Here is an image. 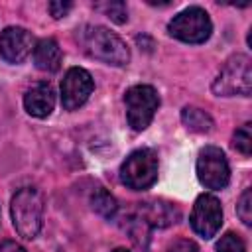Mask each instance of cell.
<instances>
[{
  "label": "cell",
  "mask_w": 252,
  "mask_h": 252,
  "mask_svg": "<svg viewBox=\"0 0 252 252\" xmlns=\"http://www.w3.org/2000/svg\"><path fill=\"white\" fill-rule=\"evenodd\" d=\"M77 41L83 51L98 61L108 65L122 67L130 61V49L120 35L110 32L104 26H83L77 30Z\"/></svg>",
  "instance_id": "6da1fadb"
},
{
  "label": "cell",
  "mask_w": 252,
  "mask_h": 252,
  "mask_svg": "<svg viewBox=\"0 0 252 252\" xmlns=\"http://www.w3.org/2000/svg\"><path fill=\"white\" fill-rule=\"evenodd\" d=\"M10 213H12V222H14L16 232L26 240L35 238L43 224V195H41V191L35 187L18 189L12 197Z\"/></svg>",
  "instance_id": "7a4b0ae2"
},
{
  "label": "cell",
  "mask_w": 252,
  "mask_h": 252,
  "mask_svg": "<svg viewBox=\"0 0 252 252\" xmlns=\"http://www.w3.org/2000/svg\"><path fill=\"white\" fill-rule=\"evenodd\" d=\"M213 93L219 96H248L252 93V63L248 55L236 53L224 61L213 81Z\"/></svg>",
  "instance_id": "3957f363"
},
{
  "label": "cell",
  "mask_w": 252,
  "mask_h": 252,
  "mask_svg": "<svg viewBox=\"0 0 252 252\" xmlns=\"http://www.w3.org/2000/svg\"><path fill=\"white\" fill-rule=\"evenodd\" d=\"M156 179H158V154L152 148L134 150L120 165V181L134 191L152 187Z\"/></svg>",
  "instance_id": "277c9868"
},
{
  "label": "cell",
  "mask_w": 252,
  "mask_h": 252,
  "mask_svg": "<svg viewBox=\"0 0 252 252\" xmlns=\"http://www.w3.org/2000/svg\"><path fill=\"white\" fill-rule=\"evenodd\" d=\"M167 32L171 37L185 43H203L213 33V22L209 14L199 6H189L175 14L167 24Z\"/></svg>",
  "instance_id": "5b68a950"
},
{
  "label": "cell",
  "mask_w": 252,
  "mask_h": 252,
  "mask_svg": "<svg viewBox=\"0 0 252 252\" xmlns=\"http://www.w3.org/2000/svg\"><path fill=\"white\" fill-rule=\"evenodd\" d=\"M126 120L132 130L142 132L154 120V114L159 106V94L152 85H134L124 94Z\"/></svg>",
  "instance_id": "8992f818"
},
{
  "label": "cell",
  "mask_w": 252,
  "mask_h": 252,
  "mask_svg": "<svg viewBox=\"0 0 252 252\" xmlns=\"http://www.w3.org/2000/svg\"><path fill=\"white\" fill-rule=\"evenodd\" d=\"M197 177L207 189H224L230 181L226 156L217 146H205L197 156Z\"/></svg>",
  "instance_id": "52a82bcc"
},
{
  "label": "cell",
  "mask_w": 252,
  "mask_h": 252,
  "mask_svg": "<svg viewBox=\"0 0 252 252\" xmlns=\"http://www.w3.org/2000/svg\"><path fill=\"white\" fill-rule=\"evenodd\" d=\"M191 228L201 236V238H213L220 224H222V207L220 201L211 195V193H203L197 197L191 217H189Z\"/></svg>",
  "instance_id": "ba28073f"
},
{
  "label": "cell",
  "mask_w": 252,
  "mask_h": 252,
  "mask_svg": "<svg viewBox=\"0 0 252 252\" xmlns=\"http://www.w3.org/2000/svg\"><path fill=\"white\" fill-rule=\"evenodd\" d=\"M94 89L91 73L83 67H71L61 81V104L65 110H77L83 106Z\"/></svg>",
  "instance_id": "9c48e42d"
},
{
  "label": "cell",
  "mask_w": 252,
  "mask_h": 252,
  "mask_svg": "<svg viewBox=\"0 0 252 252\" xmlns=\"http://www.w3.org/2000/svg\"><path fill=\"white\" fill-rule=\"evenodd\" d=\"M33 47V35L26 28L10 26L0 33V57L8 63H22Z\"/></svg>",
  "instance_id": "30bf717a"
},
{
  "label": "cell",
  "mask_w": 252,
  "mask_h": 252,
  "mask_svg": "<svg viewBox=\"0 0 252 252\" xmlns=\"http://www.w3.org/2000/svg\"><path fill=\"white\" fill-rule=\"evenodd\" d=\"M55 106V91L47 81L32 85L24 94V108L35 118H45Z\"/></svg>",
  "instance_id": "8fae6325"
},
{
  "label": "cell",
  "mask_w": 252,
  "mask_h": 252,
  "mask_svg": "<svg viewBox=\"0 0 252 252\" xmlns=\"http://www.w3.org/2000/svg\"><path fill=\"white\" fill-rule=\"evenodd\" d=\"M138 215L150 224L158 228H165L179 219V209L173 203H167L163 199H154L138 205Z\"/></svg>",
  "instance_id": "7c38bea8"
},
{
  "label": "cell",
  "mask_w": 252,
  "mask_h": 252,
  "mask_svg": "<svg viewBox=\"0 0 252 252\" xmlns=\"http://www.w3.org/2000/svg\"><path fill=\"white\" fill-rule=\"evenodd\" d=\"M61 61H63V53H61L59 43L53 37H45V39L35 43V47H33V63H35V67L39 71L55 73V71H59Z\"/></svg>",
  "instance_id": "4fadbf2b"
},
{
  "label": "cell",
  "mask_w": 252,
  "mask_h": 252,
  "mask_svg": "<svg viewBox=\"0 0 252 252\" xmlns=\"http://www.w3.org/2000/svg\"><path fill=\"white\" fill-rule=\"evenodd\" d=\"M181 122L193 130V132H199V134H205V132H211L213 128V118L209 112H205L203 108L199 106H185L181 110Z\"/></svg>",
  "instance_id": "5bb4252c"
},
{
  "label": "cell",
  "mask_w": 252,
  "mask_h": 252,
  "mask_svg": "<svg viewBox=\"0 0 252 252\" xmlns=\"http://www.w3.org/2000/svg\"><path fill=\"white\" fill-rule=\"evenodd\" d=\"M91 207H93L94 213H98L102 219H108V220L114 219L116 213H118L116 199L106 189H102V187H98V189L93 191V195H91Z\"/></svg>",
  "instance_id": "9a60e30c"
},
{
  "label": "cell",
  "mask_w": 252,
  "mask_h": 252,
  "mask_svg": "<svg viewBox=\"0 0 252 252\" xmlns=\"http://www.w3.org/2000/svg\"><path fill=\"white\" fill-rule=\"evenodd\" d=\"M126 230H128V234H130V238H132V242L142 250V252H146V248H148V242H150V224L136 213V215H132V217H128V220H126V226H124Z\"/></svg>",
  "instance_id": "2e32d148"
},
{
  "label": "cell",
  "mask_w": 252,
  "mask_h": 252,
  "mask_svg": "<svg viewBox=\"0 0 252 252\" xmlns=\"http://www.w3.org/2000/svg\"><path fill=\"white\" fill-rule=\"evenodd\" d=\"M98 12H102L106 18H110L114 24H124L128 20V8L124 2H100L94 4Z\"/></svg>",
  "instance_id": "e0dca14e"
},
{
  "label": "cell",
  "mask_w": 252,
  "mask_h": 252,
  "mask_svg": "<svg viewBox=\"0 0 252 252\" xmlns=\"http://www.w3.org/2000/svg\"><path fill=\"white\" fill-rule=\"evenodd\" d=\"M232 146L242 154V156H250L252 154V132H250V122L242 124L240 128H236V132L232 134Z\"/></svg>",
  "instance_id": "ac0fdd59"
},
{
  "label": "cell",
  "mask_w": 252,
  "mask_h": 252,
  "mask_svg": "<svg viewBox=\"0 0 252 252\" xmlns=\"http://www.w3.org/2000/svg\"><path fill=\"white\" fill-rule=\"evenodd\" d=\"M217 252H246V242L236 232H224L217 242Z\"/></svg>",
  "instance_id": "d6986e66"
},
{
  "label": "cell",
  "mask_w": 252,
  "mask_h": 252,
  "mask_svg": "<svg viewBox=\"0 0 252 252\" xmlns=\"http://www.w3.org/2000/svg\"><path fill=\"white\" fill-rule=\"evenodd\" d=\"M236 213L246 226L252 224V191L250 189H244V193L240 195L238 205H236Z\"/></svg>",
  "instance_id": "ffe728a7"
},
{
  "label": "cell",
  "mask_w": 252,
  "mask_h": 252,
  "mask_svg": "<svg viewBox=\"0 0 252 252\" xmlns=\"http://www.w3.org/2000/svg\"><path fill=\"white\" fill-rule=\"evenodd\" d=\"M167 252H199V246L189 238H175L169 242Z\"/></svg>",
  "instance_id": "44dd1931"
},
{
  "label": "cell",
  "mask_w": 252,
  "mask_h": 252,
  "mask_svg": "<svg viewBox=\"0 0 252 252\" xmlns=\"http://www.w3.org/2000/svg\"><path fill=\"white\" fill-rule=\"evenodd\" d=\"M73 8V4L71 2H49L47 4V10H49V14L53 16V18H63V16H67V12Z\"/></svg>",
  "instance_id": "7402d4cb"
},
{
  "label": "cell",
  "mask_w": 252,
  "mask_h": 252,
  "mask_svg": "<svg viewBox=\"0 0 252 252\" xmlns=\"http://www.w3.org/2000/svg\"><path fill=\"white\" fill-rule=\"evenodd\" d=\"M0 252H28V250L16 240H4L0 242Z\"/></svg>",
  "instance_id": "603a6c76"
},
{
  "label": "cell",
  "mask_w": 252,
  "mask_h": 252,
  "mask_svg": "<svg viewBox=\"0 0 252 252\" xmlns=\"http://www.w3.org/2000/svg\"><path fill=\"white\" fill-rule=\"evenodd\" d=\"M112 252H128V250H126V248H114Z\"/></svg>",
  "instance_id": "cb8c5ba5"
}]
</instances>
